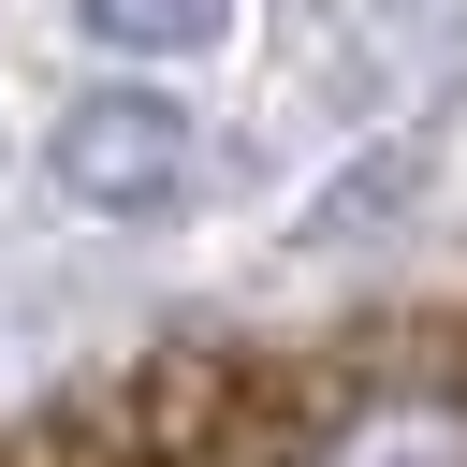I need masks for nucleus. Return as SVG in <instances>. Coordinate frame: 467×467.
Segmentation results:
<instances>
[{
  "mask_svg": "<svg viewBox=\"0 0 467 467\" xmlns=\"http://www.w3.org/2000/svg\"><path fill=\"white\" fill-rule=\"evenodd\" d=\"M277 467H467V365H379V379H350Z\"/></svg>",
  "mask_w": 467,
  "mask_h": 467,
  "instance_id": "obj_1",
  "label": "nucleus"
},
{
  "mask_svg": "<svg viewBox=\"0 0 467 467\" xmlns=\"http://www.w3.org/2000/svg\"><path fill=\"white\" fill-rule=\"evenodd\" d=\"M175 175H190V131H175L146 88H102V102L58 117V190H73V204L146 219V204H175Z\"/></svg>",
  "mask_w": 467,
  "mask_h": 467,
  "instance_id": "obj_2",
  "label": "nucleus"
},
{
  "mask_svg": "<svg viewBox=\"0 0 467 467\" xmlns=\"http://www.w3.org/2000/svg\"><path fill=\"white\" fill-rule=\"evenodd\" d=\"M102 44H131V58H204L219 29H234V0H73Z\"/></svg>",
  "mask_w": 467,
  "mask_h": 467,
  "instance_id": "obj_3",
  "label": "nucleus"
}]
</instances>
